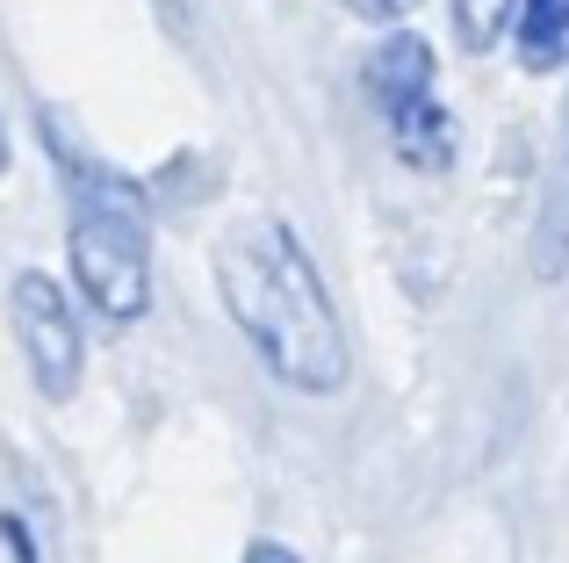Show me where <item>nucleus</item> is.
Here are the masks:
<instances>
[{"mask_svg":"<svg viewBox=\"0 0 569 563\" xmlns=\"http://www.w3.org/2000/svg\"><path fill=\"white\" fill-rule=\"evenodd\" d=\"M217 296L281 391H303V397L347 391V376H353L347 325H339L310 246L281 217H246L238 231H223Z\"/></svg>","mask_w":569,"mask_h":563,"instance_id":"1","label":"nucleus"},{"mask_svg":"<svg viewBox=\"0 0 569 563\" xmlns=\"http://www.w3.org/2000/svg\"><path fill=\"white\" fill-rule=\"evenodd\" d=\"M51 130V159H58V181H66V203H72V282H80L87 310L109 325H138L152 310V231H144V196L123 181L116 167L87 159L72 138Z\"/></svg>","mask_w":569,"mask_h":563,"instance_id":"2","label":"nucleus"},{"mask_svg":"<svg viewBox=\"0 0 569 563\" xmlns=\"http://www.w3.org/2000/svg\"><path fill=\"white\" fill-rule=\"evenodd\" d=\"M8 318H14V339H22V362H29V376H37V391L43 397L80 391L87 333H80V310H72L66 282H51L43 268H22L8 282Z\"/></svg>","mask_w":569,"mask_h":563,"instance_id":"3","label":"nucleus"},{"mask_svg":"<svg viewBox=\"0 0 569 563\" xmlns=\"http://www.w3.org/2000/svg\"><path fill=\"white\" fill-rule=\"evenodd\" d=\"M368 95H376L382 124L397 109H411V101L432 95V43L426 37H382V51L368 58Z\"/></svg>","mask_w":569,"mask_h":563,"instance_id":"4","label":"nucleus"},{"mask_svg":"<svg viewBox=\"0 0 569 563\" xmlns=\"http://www.w3.org/2000/svg\"><path fill=\"white\" fill-rule=\"evenodd\" d=\"M389 145H397L403 167L440 174L447 159H455V116L440 109V95H426V101H411V109L389 116Z\"/></svg>","mask_w":569,"mask_h":563,"instance_id":"5","label":"nucleus"},{"mask_svg":"<svg viewBox=\"0 0 569 563\" xmlns=\"http://www.w3.org/2000/svg\"><path fill=\"white\" fill-rule=\"evenodd\" d=\"M562 268H569V116H562V145L541 188V217H533V275L556 282Z\"/></svg>","mask_w":569,"mask_h":563,"instance_id":"6","label":"nucleus"},{"mask_svg":"<svg viewBox=\"0 0 569 563\" xmlns=\"http://www.w3.org/2000/svg\"><path fill=\"white\" fill-rule=\"evenodd\" d=\"M512 37H519V66L527 72L569 66V0H519L512 8Z\"/></svg>","mask_w":569,"mask_h":563,"instance_id":"7","label":"nucleus"},{"mask_svg":"<svg viewBox=\"0 0 569 563\" xmlns=\"http://www.w3.org/2000/svg\"><path fill=\"white\" fill-rule=\"evenodd\" d=\"M505 29H512V0H455V37L469 51H490Z\"/></svg>","mask_w":569,"mask_h":563,"instance_id":"8","label":"nucleus"},{"mask_svg":"<svg viewBox=\"0 0 569 563\" xmlns=\"http://www.w3.org/2000/svg\"><path fill=\"white\" fill-rule=\"evenodd\" d=\"M0 542H8V556H14V563H43V556H37V535H29L22 513H0Z\"/></svg>","mask_w":569,"mask_h":563,"instance_id":"9","label":"nucleus"},{"mask_svg":"<svg viewBox=\"0 0 569 563\" xmlns=\"http://www.w3.org/2000/svg\"><path fill=\"white\" fill-rule=\"evenodd\" d=\"M353 14H368V22H397V14H411L418 0H347Z\"/></svg>","mask_w":569,"mask_h":563,"instance_id":"10","label":"nucleus"},{"mask_svg":"<svg viewBox=\"0 0 569 563\" xmlns=\"http://www.w3.org/2000/svg\"><path fill=\"white\" fill-rule=\"evenodd\" d=\"M246 563H303V556H296L289 542H252V550H246Z\"/></svg>","mask_w":569,"mask_h":563,"instance_id":"11","label":"nucleus"},{"mask_svg":"<svg viewBox=\"0 0 569 563\" xmlns=\"http://www.w3.org/2000/svg\"><path fill=\"white\" fill-rule=\"evenodd\" d=\"M0 174H8V130H0Z\"/></svg>","mask_w":569,"mask_h":563,"instance_id":"12","label":"nucleus"}]
</instances>
